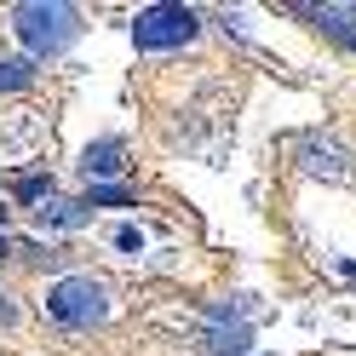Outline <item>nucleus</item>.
Here are the masks:
<instances>
[{"label":"nucleus","mask_w":356,"mask_h":356,"mask_svg":"<svg viewBox=\"0 0 356 356\" xmlns=\"http://www.w3.org/2000/svg\"><path fill=\"white\" fill-rule=\"evenodd\" d=\"M12 29L29 47V58H58L81 35V12L70 6V0H17L12 6Z\"/></svg>","instance_id":"nucleus-1"},{"label":"nucleus","mask_w":356,"mask_h":356,"mask_svg":"<svg viewBox=\"0 0 356 356\" xmlns=\"http://www.w3.org/2000/svg\"><path fill=\"white\" fill-rule=\"evenodd\" d=\"M47 316L63 322V327H92V322L109 316V287H104L98 276H86V270L58 276V282L47 287Z\"/></svg>","instance_id":"nucleus-2"},{"label":"nucleus","mask_w":356,"mask_h":356,"mask_svg":"<svg viewBox=\"0 0 356 356\" xmlns=\"http://www.w3.org/2000/svg\"><path fill=\"white\" fill-rule=\"evenodd\" d=\"M202 29V12L195 6H144L132 17V40H138V52H167V47H184L195 40Z\"/></svg>","instance_id":"nucleus-3"},{"label":"nucleus","mask_w":356,"mask_h":356,"mask_svg":"<svg viewBox=\"0 0 356 356\" xmlns=\"http://www.w3.org/2000/svg\"><path fill=\"white\" fill-rule=\"evenodd\" d=\"M299 167L316 172V178H345L350 172V155L333 138H322V132H305V138H299Z\"/></svg>","instance_id":"nucleus-4"},{"label":"nucleus","mask_w":356,"mask_h":356,"mask_svg":"<svg viewBox=\"0 0 356 356\" xmlns=\"http://www.w3.org/2000/svg\"><path fill=\"white\" fill-rule=\"evenodd\" d=\"M121 167H127V138H98V144L81 149L86 184H109V178H121Z\"/></svg>","instance_id":"nucleus-5"},{"label":"nucleus","mask_w":356,"mask_h":356,"mask_svg":"<svg viewBox=\"0 0 356 356\" xmlns=\"http://www.w3.org/2000/svg\"><path fill=\"white\" fill-rule=\"evenodd\" d=\"M293 17H310L322 35H333L339 47H350L356 52V6H287Z\"/></svg>","instance_id":"nucleus-6"},{"label":"nucleus","mask_w":356,"mask_h":356,"mask_svg":"<svg viewBox=\"0 0 356 356\" xmlns=\"http://www.w3.org/2000/svg\"><path fill=\"white\" fill-rule=\"evenodd\" d=\"M202 350L207 356H253V333H248V322H213L202 333Z\"/></svg>","instance_id":"nucleus-7"},{"label":"nucleus","mask_w":356,"mask_h":356,"mask_svg":"<svg viewBox=\"0 0 356 356\" xmlns=\"http://www.w3.org/2000/svg\"><path fill=\"white\" fill-rule=\"evenodd\" d=\"M35 225H40V230H81V225H92V207H86V202H63V195H52L47 207H35Z\"/></svg>","instance_id":"nucleus-8"},{"label":"nucleus","mask_w":356,"mask_h":356,"mask_svg":"<svg viewBox=\"0 0 356 356\" xmlns=\"http://www.w3.org/2000/svg\"><path fill=\"white\" fill-rule=\"evenodd\" d=\"M35 86V58H0V92H24Z\"/></svg>","instance_id":"nucleus-9"},{"label":"nucleus","mask_w":356,"mask_h":356,"mask_svg":"<svg viewBox=\"0 0 356 356\" xmlns=\"http://www.w3.org/2000/svg\"><path fill=\"white\" fill-rule=\"evenodd\" d=\"M81 202L86 207H132V190H121V184H86Z\"/></svg>","instance_id":"nucleus-10"},{"label":"nucleus","mask_w":356,"mask_h":356,"mask_svg":"<svg viewBox=\"0 0 356 356\" xmlns=\"http://www.w3.org/2000/svg\"><path fill=\"white\" fill-rule=\"evenodd\" d=\"M17 202H35V207H47V202H52V172H47V178H40V172L17 178Z\"/></svg>","instance_id":"nucleus-11"},{"label":"nucleus","mask_w":356,"mask_h":356,"mask_svg":"<svg viewBox=\"0 0 356 356\" xmlns=\"http://www.w3.org/2000/svg\"><path fill=\"white\" fill-rule=\"evenodd\" d=\"M109 241H115V253H127V259L144 253V230H138V225H115V236H109Z\"/></svg>","instance_id":"nucleus-12"},{"label":"nucleus","mask_w":356,"mask_h":356,"mask_svg":"<svg viewBox=\"0 0 356 356\" xmlns=\"http://www.w3.org/2000/svg\"><path fill=\"white\" fill-rule=\"evenodd\" d=\"M12 322H17V305H12L6 293H0V327H12Z\"/></svg>","instance_id":"nucleus-13"},{"label":"nucleus","mask_w":356,"mask_h":356,"mask_svg":"<svg viewBox=\"0 0 356 356\" xmlns=\"http://www.w3.org/2000/svg\"><path fill=\"white\" fill-rule=\"evenodd\" d=\"M0 259H12V241H6V236H0Z\"/></svg>","instance_id":"nucleus-14"},{"label":"nucleus","mask_w":356,"mask_h":356,"mask_svg":"<svg viewBox=\"0 0 356 356\" xmlns=\"http://www.w3.org/2000/svg\"><path fill=\"white\" fill-rule=\"evenodd\" d=\"M339 270H345V276H350V282H356V264H350V259H345V264H339Z\"/></svg>","instance_id":"nucleus-15"}]
</instances>
